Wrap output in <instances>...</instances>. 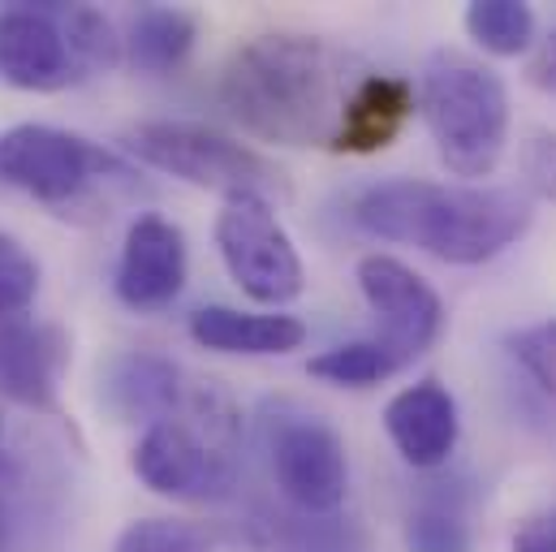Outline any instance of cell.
Masks as SVG:
<instances>
[{
	"mask_svg": "<svg viewBox=\"0 0 556 552\" xmlns=\"http://www.w3.org/2000/svg\"><path fill=\"white\" fill-rule=\"evenodd\" d=\"M363 74L319 35H255L220 70V104L247 135L277 147H328Z\"/></svg>",
	"mask_w": 556,
	"mask_h": 552,
	"instance_id": "obj_1",
	"label": "cell"
},
{
	"mask_svg": "<svg viewBox=\"0 0 556 552\" xmlns=\"http://www.w3.org/2000/svg\"><path fill=\"white\" fill-rule=\"evenodd\" d=\"M535 221L522 190L444 186L422 177L376 181L354 199V225L384 242L418 247L444 264H488L509 251Z\"/></svg>",
	"mask_w": 556,
	"mask_h": 552,
	"instance_id": "obj_2",
	"label": "cell"
},
{
	"mask_svg": "<svg viewBox=\"0 0 556 552\" xmlns=\"http://www.w3.org/2000/svg\"><path fill=\"white\" fill-rule=\"evenodd\" d=\"M418 113L453 177H492L509 142V91L496 70L462 52H435L418 83Z\"/></svg>",
	"mask_w": 556,
	"mask_h": 552,
	"instance_id": "obj_3",
	"label": "cell"
},
{
	"mask_svg": "<svg viewBox=\"0 0 556 552\" xmlns=\"http://www.w3.org/2000/svg\"><path fill=\"white\" fill-rule=\"evenodd\" d=\"M126 147L139 155L142 164L181 177L199 190L212 195H260L268 199L273 190H285V173L273 160H264L255 147L238 138L220 135L199 122H142L130 130Z\"/></svg>",
	"mask_w": 556,
	"mask_h": 552,
	"instance_id": "obj_4",
	"label": "cell"
},
{
	"mask_svg": "<svg viewBox=\"0 0 556 552\" xmlns=\"http://www.w3.org/2000/svg\"><path fill=\"white\" fill-rule=\"evenodd\" d=\"M216 247L238 289L264 306H285L302 293L306 273L298 260L293 238L285 234L273 203L260 195H233L225 199L216 216Z\"/></svg>",
	"mask_w": 556,
	"mask_h": 552,
	"instance_id": "obj_5",
	"label": "cell"
},
{
	"mask_svg": "<svg viewBox=\"0 0 556 552\" xmlns=\"http://www.w3.org/2000/svg\"><path fill=\"white\" fill-rule=\"evenodd\" d=\"M104 173L130 177V168L117 155H109L104 147L87 142L83 135L39 126V122H26L0 135V181L39 203H70L87 186H96Z\"/></svg>",
	"mask_w": 556,
	"mask_h": 552,
	"instance_id": "obj_6",
	"label": "cell"
},
{
	"mask_svg": "<svg viewBox=\"0 0 556 552\" xmlns=\"http://www.w3.org/2000/svg\"><path fill=\"white\" fill-rule=\"evenodd\" d=\"M268 457H273V479L280 497L306 514V518H328L345 505L350 492V457L341 436L311 414L280 418L268 431Z\"/></svg>",
	"mask_w": 556,
	"mask_h": 552,
	"instance_id": "obj_7",
	"label": "cell"
},
{
	"mask_svg": "<svg viewBox=\"0 0 556 552\" xmlns=\"http://www.w3.org/2000/svg\"><path fill=\"white\" fill-rule=\"evenodd\" d=\"M135 475L173 501H225L233 492V457L186 418H155L135 444Z\"/></svg>",
	"mask_w": 556,
	"mask_h": 552,
	"instance_id": "obj_8",
	"label": "cell"
},
{
	"mask_svg": "<svg viewBox=\"0 0 556 552\" xmlns=\"http://www.w3.org/2000/svg\"><path fill=\"white\" fill-rule=\"evenodd\" d=\"M358 289H363L371 315L380 319L376 341L402 367L415 363L422 350H431V341L440 337V324H444V306H440V293L410 264H402L393 255H363Z\"/></svg>",
	"mask_w": 556,
	"mask_h": 552,
	"instance_id": "obj_9",
	"label": "cell"
},
{
	"mask_svg": "<svg viewBox=\"0 0 556 552\" xmlns=\"http://www.w3.org/2000/svg\"><path fill=\"white\" fill-rule=\"evenodd\" d=\"M78 78L65 30L43 9H0V83L17 91H61Z\"/></svg>",
	"mask_w": 556,
	"mask_h": 552,
	"instance_id": "obj_10",
	"label": "cell"
},
{
	"mask_svg": "<svg viewBox=\"0 0 556 552\" xmlns=\"http://www.w3.org/2000/svg\"><path fill=\"white\" fill-rule=\"evenodd\" d=\"M186 234L164 216H139L126 229L122 264H117V298L135 311L168 306L186 285Z\"/></svg>",
	"mask_w": 556,
	"mask_h": 552,
	"instance_id": "obj_11",
	"label": "cell"
},
{
	"mask_svg": "<svg viewBox=\"0 0 556 552\" xmlns=\"http://www.w3.org/2000/svg\"><path fill=\"white\" fill-rule=\"evenodd\" d=\"M415 113L418 91L410 78H402V74H363L354 83V91L345 96V109H341V122H337V135L328 142V151L376 155V151H384L402 138Z\"/></svg>",
	"mask_w": 556,
	"mask_h": 552,
	"instance_id": "obj_12",
	"label": "cell"
},
{
	"mask_svg": "<svg viewBox=\"0 0 556 552\" xmlns=\"http://www.w3.org/2000/svg\"><path fill=\"white\" fill-rule=\"evenodd\" d=\"M384 427L410 466L435 471L448 462L457 431H462V418H457L453 393L440 380H418L384 406Z\"/></svg>",
	"mask_w": 556,
	"mask_h": 552,
	"instance_id": "obj_13",
	"label": "cell"
},
{
	"mask_svg": "<svg viewBox=\"0 0 556 552\" xmlns=\"http://www.w3.org/2000/svg\"><path fill=\"white\" fill-rule=\"evenodd\" d=\"M65 363V341L30 319H0V393L17 406L48 411L56 402V376Z\"/></svg>",
	"mask_w": 556,
	"mask_h": 552,
	"instance_id": "obj_14",
	"label": "cell"
},
{
	"mask_svg": "<svg viewBox=\"0 0 556 552\" xmlns=\"http://www.w3.org/2000/svg\"><path fill=\"white\" fill-rule=\"evenodd\" d=\"M190 337L216 354L273 359V354H289L306 341V324L298 315H251V311H233V306H199L190 315Z\"/></svg>",
	"mask_w": 556,
	"mask_h": 552,
	"instance_id": "obj_15",
	"label": "cell"
},
{
	"mask_svg": "<svg viewBox=\"0 0 556 552\" xmlns=\"http://www.w3.org/2000/svg\"><path fill=\"white\" fill-rule=\"evenodd\" d=\"M194 39H199V22L186 9L155 4V9H142L130 22V30L122 39V57L142 74H173L190 57Z\"/></svg>",
	"mask_w": 556,
	"mask_h": 552,
	"instance_id": "obj_16",
	"label": "cell"
},
{
	"mask_svg": "<svg viewBox=\"0 0 556 552\" xmlns=\"http://www.w3.org/2000/svg\"><path fill=\"white\" fill-rule=\"evenodd\" d=\"M462 22L466 35L492 57H522L535 43V13L522 0H475Z\"/></svg>",
	"mask_w": 556,
	"mask_h": 552,
	"instance_id": "obj_17",
	"label": "cell"
},
{
	"mask_svg": "<svg viewBox=\"0 0 556 552\" xmlns=\"http://www.w3.org/2000/svg\"><path fill=\"white\" fill-rule=\"evenodd\" d=\"M306 372L332 389H371V385L389 380L393 372H402V363L380 341H345V346L315 354L306 363Z\"/></svg>",
	"mask_w": 556,
	"mask_h": 552,
	"instance_id": "obj_18",
	"label": "cell"
},
{
	"mask_svg": "<svg viewBox=\"0 0 556 552\" xmlns=\"http://www.w3.org/2000/svg\"><path fill=\"white\" fill-rule=\"evenodd\" d=\"M61 30H65V43H70L78 70H113L122 61V39L100 9H91V4L70 9Z\"/></svg>",
	"mask_w": 556,
	"mask_h": 552,
	"instance_id": "obj_19",
	"label": "cell"
},
{
	"mask_svg": "<svg viewBox=\"0 0 556 552\" xmlns=\"http://www.w3.org/2000/svg\"><path fill=\"white\" fill-rule=\"evenodd\" d=\"M39 293V264L35 255L0 229V319H17Z\"/></svg>",
	"mask_w": 556,
	"mask_h": 552,
	"instance_id": "obj_20",
	"label": "cell"
},
{
	"mask_svg": "<svg viewBox=\"0 0 556 552\" xmlns=\"http://www.w3.org/2000/svg\"><path fill=\"white\" fill-rule=\"evenodd\" d=\"M410 552H470V527L448 505H418L406 523Z\"/></svg>",
	"mask_w": 556,
	"mask_h": 552,
	"instance_id": "obj_21",
	"label": "cell"
},
{
	"mask_svg": "<svg viewBox=\"0 0 556 552\" xmlns=\"http://www.w3.org/2000/svg\"><path fill=\"white\" fill-rule=\"evenodd\" d=\"M117 552H212L190 523L173 518H139L117 536Z\"/></svg>",
	"mask_w": 556,
	"mask_h": 552,
	"instance_id": "obj_22",
	"label": "cell"
},
{
	"mask_svg": "<svg viewBox=\"0 0 556 552\" xmlns=\"http://www.w3.org/2000/svg\"><path fill=\"white\" fill-rule=\"evenodd\" d=\"M260 544L268 552H345L341 549V540L319 523V518H268V523H260Z\"/></svg>",
	"mask_w": 556,
	"mask_h": 552,
	"instance_id": "obj_23",
	"label": "cell"
},
{
	"mask_svg": "<svg viewBox=\"0 0 556 552\" xmlns=\"http://www.w3.org/2000/svg\"><path fill=\"white\" fill-rule=\"evenodd\" d=\"M509 346H514V359L531 372V380L556 402V319L535 324V328H522Z\"/></svg>",
	"mask_w": 556,
	"mask_h": 552,
	"instance_id": "obj_24",
	"label": "cell"
},
{
	"mask_svg": "<svg viewBox=\"0 0 556 552\" xmlns=\"http://www.w3.org/2000/svg\"><path fill=\"white\" fill-rule=\"evenodd\" d=\"M527 173H531V186L556 199V138H535L531 151H527Z\"/></svg>",
	"mask_w": 556,
	"mask_h": 552,
	"instance_id": "obj_25",
	"label": "cell"
},
{
	"mask_svg": "<svg viewBox=\"0 0 556 552\" xmlns=\"http://www.w3.org/2000/svg\"><path fill=\"white\" fill-rule=\"evenodd\" d=\"M514 552H556V510L540 514V518H527L514 531Z\"/></svg>",
	"mask_w": 556,
	"mask_h": 552,
	"instance_id": "obj_26",
	"label": "cell"
},
{
	"mask_svg": "<svg viewBox=\"0 0 556 552\" xmlns=\"http://www.w3.org/2000/svg\"><path fill=\"white\" fill-rule=\"evenodd\" d=\"M527 78H531V87H540V91H548L556 96V30L540 43V52L531 57V70H527Z\"/></svg>",
	"mask_w": 556,
	"mask_h": 552,
	"instance_id": "obj_27",
	"label": "cell"
},
{
	"mask_svg": "<svg viewBox=\"0 0 556 552\" xmlns=\"http://www.w3.org/2000/svg\"><path fill=\"white\" fill-rule=\"evenodd\" d=\"M0 544H4V510H0Z\"/></svg>",
	"mask_w": 556,
	"mask_h": 552,
	"instance_id": "obj_28",
	"label": "cell"
},
{
	"mask_svg": "<svg viewBox=\"0 0 556 552\" xmlns=\"http://www.w3.org/2000/svg\"><path fill=\"white\" fill-rule=\"evenodd\" d=\"M0 436H4V423H0Z\"/></svg>",
	"mask_w": 556,
	"mask_h": 552,
	"instance_id": "obj_29",
	"label": "cell"
}]
</instances>
